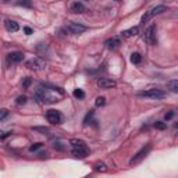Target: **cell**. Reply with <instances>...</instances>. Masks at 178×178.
I'll list each match as a JSON object with an SVG mask.
<instances>
[{
    "mask_svg": "<svg viewBox=\"0 0 178 178\" xmlns=\"http://www.w3.org/2000/svg\"><path fill=\"white\" fill-rule=\"evenodd\" d=\"M7 116H9V112H7L6 109H3L2 112H0V121H3L4 118L7 117Z\"/></svg>",
    "mask_w": 178,
    "mask_h": 178,
    "instance_id": "d4e9b609",
    "label": "cell"
},
{
    "mask_svg": "<svg viewBox=\"0 0 178 178\" xmlns=\"http://www.w3.org/2000/svg\"><path fill=\"white\" fill-rule=\"evenodd\" d=\"M141 60H142V56L139 55V53H132V55H131V63L139 64V63H141Z\"/></svg>",
    "mask_w": 178,
    "mask_h": 178,
    "instance_id": "ac0fdd59",
    "label": "cell"
},
{
    "mask_svg": "<svg viewBox=\"0 0 178 178\" xmlns=\"http://www.w3.org/2000/svg\"><path fill=\"white\" fill-rule=\"evenodd\" d=\"M156 25H150V27H149L148 28V29H146L145 31V36H143V38H145V42L146 43H148V45H152V46H153V45H156V43H157V38H156Z\"/></svg>",
    "mask_w": 178,
    "mask_h": 178,
    "instance_id": "52a82bcc",
    "label": "cell"
},
{
    "mask_svg": "<svg viewBox=\"0 0 178 178\" xmlns=\"http://www.w3.org/2000/svg\"><path fill=\"white\" fill-rule=\"evenodd\" d=\"M55 148H57L59 150H64V148H63V146H61V143H60V142H56V143H55Z\"/></svg>",
    "mask_w": 178,
    "mask_h": 178,
    "instance_id": "83f0119b",
    "label": "cell"
},
{
    "mask_svg": "<svg viewBox=\"0 0 178 178\" xmlns=\"http://www.w3.org/2000/svg\"><path fill=\"white\" fill-rule=\"evenodd\" d=\"M71 11H73L74 14H82V13L85 11V6L81 2H74V3L71 4Z\"/></svg>",
    "mask_w": 178,
    "mask_h": 178,
    "instance_id": "5bb4252c",
    "label": "cell"
},
{
    "mask_svg": "<svg viewBox=\"0 0 178 178\" xmlns=\"http://www.w3.org/2000/svg\"><path fill=\"white\" fill-rule=\"evenodd\" d=\"M35 96L45 104H53V103L61 102L66 96V92L57 86H50V85H39L36 88Z\"/></svg>",
    "mask_w": 178,
    "mask_h": 178,
    "instance_id": "6da1fadb",
    "label": "cell"
},
{
    "mask_svg": "<svg viewBox=\"0 0 178 178\" xmlns=\"http://www.w3.org/2000/svg\"><path fill=\"white\" fill-rule=\"evenodd\" d=\"M40 148H43V143H42V142H36V143H32V145H31L29 150L31 152H36L38 149H40Z\"/></svg>",
    "mask_w": 178,
    "mask_h": 178,
    "instance_id": "44dd1931",
    "label": "cell"
},
{
    "mask_svg": "<svg viewBox=\"0 0 178 178\" xmlns=\"http://www.w3.org/2000/svg\"><path fill=\"white\" fill-rule=\"evenodd\" d=\"M4 27H6V29L9 31V32H17V31L20 29V25L15 21H11V20H7V21L4 22Z\"/></svg>",
    "mask_w": 178,
    "mask_h": 178,
    "instance_id": "9a60e30c",
    "label": "cell"
},
{
    "mask_svg": "<svg viewBox=\"0 0 178 178\" xmlns=\"http://www.w3.org/2000/svg\"><path fill=\"white\" fill-rule=\"evenodd\" d=\"M175 128H177V130H178V123H177V124H175Z\"/></svg>",
    "mask_w": 178,
    "mask_h": 178,
    "instance_id": "4dcf8cb0",
    "label": "cell"
},
{
    "mask_svg": "<svg viewBox=\"0 0 178 178\" xmlns=\"http://www.w3.org/2000/svg\"><path fill=\"white\" fill-rule=\"evenodd\" d=\"M116 2H120V0H116Z\"/></svg>",
    "mask_w": 178,
    "mask_h": 178,
    "instance_id": "d6a6232c",
    "label": "cell"
},
{
    "mask_svg": "<svg viewBox=\"0 0 178 178\" xmlns=\"http://www.w3.org/2000/svg\"><path fill=\"white\" fill-rule=\"evenodd\" d=\"M7 2H9V0H3V3H7Z\"/></svg>",
    "mask_w": 178,
    "mask_h": 178,
    "instance_id": "1f68e13d",
    "label": "cell"
},
{
    "mask_svg": "<svg viewBox=\"0 0 178 178\" xmlns=\"http://www.w3.org/2000/svg\"><path fill=\"white\" fill-rule=\"evenodd\" d=\"M95 104H96V107H100V106H104L106 104V99L103 96H99L96 97V102H95Z\"/></svg>",
    "mask_w": 178,
    "mask_h": 178,
    "instance_id": "7402d4cb",
    "label": "cell"
},
{
    "mask_svg": "<svg viewBox=\"0 0 178 178\" xmlns=\"http://www.w3.org/2000/svg\"><path fill=\"white\" fill-rule=\"evenodd\" d=\"M29 84H31V78H25L24 82H22V86H24V88H28V86H29Z\"/></svg>",
    "mask_w": 178,
    "mask_h": 178,
    "instance_id": "484cf974",
    "label": "cell"
},
{
    "mask_svg": "<svg viewBox=\"0 0 178 178\" xmlns=\"http://www.w3.org/2000/svg\"><path fill=\"white\" fill-rule=\"evenodd\" d=\"M70 143H71V153H73L74 157L85 159L89 154V148L86 146V143L84 141H81V139H71Z\"/></svg>",
    "mask_w": 178,
    "mask_h": 178,
    "instance_id": "7a4b0ae2",
    "label": "cell"
},
{
    "mask_svg": "<svg viewBox=\"0 0 178 178\" xmlns=\"http://www.w3.org/2000/svg\"><path fill=\"white\" fill-rule=\"evenodd\" d=\"M154 127H156L157 130H166V127H167V125H166V124H164V123H160V121H157V123L154 124Z\"/></svg>",
    "mask_w": 178,
    "mask_h": 178,
    "instance_id": "cb8c5ba5",
    "label": "cell"
},
{
    "mask_svg": "<svg viewBox=\"0 0 178 178\" xmlns=\"http://www.w3.org/2000/svg\"><path fill=\"white\" fill-rule=\"evenodd\" d=\"M172 116H174V113L170 112L169 114H166V120H170V118H172Z\"/></svg>",
    "mask_w": 178,
    "mask_h": 178,
    "instance_id": "f546056e",
    "label": "cell"
},
{
    "mask_svg": "<svg viewBox=\"0 0 178 178\" xmlns=\"http://www.w3.org/2000/svg\"><path fill=\"white\" fill-rule=\"evenodd\" d=\"M74 96H75L77 99L82 100V99H85V92L82 91V89H78V88H77L75 91H74Z\"/></svg>",
    "mask_w": 178,
    "mask_h": 178,
    "instance_id": "ffe728a7",
    "label": "cell"
},
{
    "mask_svg": "<svg viewBox=\"0 0 178 178\" xmlns=\"http://www.w3.org/2000/svg\"><path fill=\"white\" fill-rule=\"evenodd\" d=\"M138 96L141 97H150V99H154V100H159V99H163L166 96L163 91H160V89H148V91H142V92H138Z\"/></svg>",
    "mask_w": 178,
    "mask_h": 178,
    "instance_id": "277c9868",
    "label": "cell"
},
{
    "mask_svg": "<svg viewBox=\"0 0 178 178\" xmlns=\"http://www.w3.org/2000/svg\"><path fill=\"white\" fill-rule=\"evenodd\" d=\"M68 31L74 35H79V33H84L86 31V27L78 24V22H71V24H68Z\"/></svg>",
    "mask_w": 178,
    "mask_h": 178,
    "instance_id": "8fae6325",
    "label": "cell"
},
{
    "mask_svg": "<svg viewBox=\"0 0 178 178\" xmlns=\"http://www.w3.org/2000/svg\"><path fill=\"white\" fill-rule=\"evenodd\" d=\"M17 104L18 106H21V104H25V103H27V96H24V95H22V96H18L17 97Z\"/></svg>",
    "mask_w": 178,
    "mask_h": 178,
    "instance_id": "603a6c76",
    "label": "cell"
},
{
    "mask_svg": "<svg viewBox=\"0 0 178 178\" xmlns=\"http://www.w3.org/2000/svg\"><path fill=\"white\" fill-rule=\"evenodd\" d=\"M93 116H95L93 110H89V113L86 114V117H85V120H84V124H85V125H88L89 123H92V121H93Z\"/></svg>",
    "mask_w": 178,
    "mask_h": 178,
    "instance_id": "d6986e66",
    "label": "cell"
},
{
    "mask_svg": "<svg viewBox=\"0 0 178 178\" xmlns=\"http://www.w3.org/2000/svg\"><path fill=\"white\" fill-rule=\"evenodd\" d=\"M164 11H167V7L166 6H156V7H153V9L150 10V11H148L146 13L143 17H142V22H148L150 18H153L154 15H159V14H163Z\"/></svg>",
    "mask_w": 178,
    "mask_h": 178,
    "instance_id": "8992f818",
    "label": "cell"
},
{
    "mask_svg": "<svg viewBox=\"0 0 178 178\" xmlns=\"http://www.w3.org/2000/svg\"><path fill=\"white\" fill-rule=\"evenodd\" d=\"M138 33H139V28L132 27V28H130V29L123 31V32H121V36L125 38V39H128V38H132V36H135V35H138Z\"/></svg>",
    "mask_w": 178,
    "mask_h": 178,
    "instance_id": "4fadbf2b",
    "label": "cell"
},
{
    "mask_svg": "<svg viewBox=\"0 0 178 178\" xmlns=\"http://www.w3.org/2000/svg\"><path fill=\"white\" fill-rule=\"evenodd\" d=\"M116 81L114 79H110V78H99L97 79V86L100 89H112V88L116 86Z\"/></svg>",
    "mask_w": 178,
    "mask_h": 178,
    "instance_id": "9c48e42d",
    "label": "cell"
},
{
    "mask_svg": "<svg viewBox=\"0 0 178 178\" xmlns=\"http://www.w3.org/2000/svg\"><path fill=\"white\" fill-rule=\"evenodd\" d=\"M93 170H95V171L104 172V171H107V166H106L104 163H102V161H97V163L93 166Z\"/></svg>",
    "mask_w": 178,
    "mask_h": 178,
    "instance_id": "e0dca14e",
    "label": "cell"
},
{
    "mask_svg": "<svg viewBox=\"0 0 178 178\" xmlns=\"http://www.w3.org/2000/svg\"><path fill=\"white\" fill-rule=\"evenodd\" d=\"M24 60V53L22 51H11L10 55H7V61L11 64L21 63Z\"/></svg>",
    "mask_w": 178,
    "mask_h": 178,
    "instance_id": "30bf717a",
    "label": "cell"
},
{
    "mask_svg": "<svg viewBox=\"0 0 178 178\" xmlns=\"http://www.w3.org/2000/svg\"><path fill=\"white\" fill-rule=\"evenodd\" d=\"M150 150H152V145H150V143H148V145L143 146V148H142L141 150H139L138 153H136L135 156H134L132 159L130 160V164H131V166H135V164L141 163L142 160H143L149 154V152H150Z\"/></svg>",
    "mask_w": 178,
    "mask_h": 178,
    "instance_id": "3957f363",
    "label": "cell"
},
{
    "mask_svg": "<svg viewBox=\"0 0 178 178\" xmlns=\"http://www.w3.org/2000/svg\"><path fill=\"white\" fill-rule=\"evenodd\" d=\"M24 32H25V33H27V35H31V33H32V32H33V31H32V29H31V28H29V27H25V28H24Z\"/></svg>",
    "mask_w": 178,
    "mask_h": 178,
    "instance_id": "4316f807",
    "label": "cell"
},
{
    "mask_svg": "<svg viewBox=\"0 0 178 178\" xmlns=\"http://www.w3.org/2000/svg\"><path fill=\"white\" fill-rule=\"evenodd\" d=\"M167 88H169L171 92H174V93H178V79L170 81L169 84H167Z\"/></svg>",
    "mask_w": 178,
    "mask_h": 178,
    "instance_id": "2e32d148",
    "label": "cell"
},
{
    "mask_svg": "<svg viewBox=\"0 0 178 178\" xmlns=\"http://www.w3.org/2000/svg\"><path fill=\"white\" fill-rule=\"evenodd\" d=\"M106 47L110 49V50H114V49H117L118 46L121 45V40L118 39V38H112V39H107L104 42Z\"/></svg>",
    "mask_w": 178,
    "mask_h": 178,
    "instance_id": "7c38bea8",
    "label": "cell"
},
{
    "mask_svg": "<svg viewBox=\"0 0 178 178\" xmlns=\"http://www.w3.org/2000/svg\"><path fill=\"white\" fill-rule=\"evenodd\" d=\"M25 66L28 67L29 70H35V71H39V70H43L45 68V61L42 60V59H31V60H28L27 63H25Z\"/></svg>",
    "mask_w": 178,
    "mask_h": 178,
    "instance_id": "ba28073f",
    "label": "cell"
},
{
    "mask_svg": "<svg viewBox=\"0 0 178 178\" xmlns=\"http://www.w3.org/2000/svg\"><path fill=\"white\" fill-rule=\"evenodd\" d=\"M11 132H2V139H6Z\"/></svg>",
    "mask_w": 178,
    "mask_h": 178,
    "instance_id": "f1b7e54d",
    "label": "cell"
},
{
    "mask_svg": "<svg viewBox=\"0 0 178 178\" xmlns=\"http://www.w3.org/2000/svg\"><path fill=\"white\" fill-rule=\"evenodd\" d=\"M46 118L50 124H63L64 117L59 110H47L46 113Z\"/></svg>",
    "mask_w": 178,
    "mask_h": 178,
    "instance_id": "5b68a950",
    "label": "cell"
}]
</instances>
